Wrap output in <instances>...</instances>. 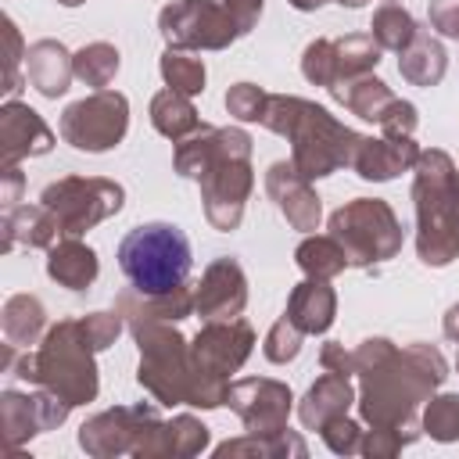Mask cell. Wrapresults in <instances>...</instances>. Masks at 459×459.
I'll list each match as a JSON object with an SVG mask.
<instances>
[{"instance_id":"cell-17","label":"cell","mask_w":459,"mask_h":459,"mask_svg":"<svg viewBox=\"0 0 459 459\" xmlns=\"http://www.w3.org/2000/svg\"><path fill=\"white\" fill-rule=\"evenodd\" d=\"M247 305V280H244V269L233 262V258H215L197 290H194V308L208 319H237Z\"/></svg>"},{"instance_id":"cell-20","label":"cell","mask_w":459,"mask_h":459,"mask_svg":"<svg viewBox=\"0 0 459 459\" xmlns=\"http://www.w3.org/2000/svg\"><path fill=\"white\" fill-rule=\"evenodd\" d=\"M420 161V147L412 136H362L359 140V151H355V161L351 169L362 176V179H373V183H387L394 179L398 172H409L416 169Z\"/></svg>"},{"instance_id":"cell-14","label":"cell","mask_w":459,"mask_h":459,"mask_svg":"<svg viewBox=\"0 0 459 459\" xmlns=\"http://www.w3.org/2000/svg\"><path fill=\"white\" fill-rule=\"evenodd\" d=\"M380 61V43L373 36H341V39H312L301 54V75L316 86H341L348 79L366 75Z\"/></svg>"},{"instance_id":"cell-28","label":"cell","mask_w":459,"mask_h":459,"mask_svg":"<svg viewBox=\"0 0 459 459\" xmlns=\"http://www.w3.org/2000/svg\"><path fill=\"white\" fill-rule=\"evenodd\" d=\"M151 122H154V129H158L161 136H169L172 143L186 140L190 133H197V129L204 126V122L197 118L190 97L179 93V90H172V86H165L161 93H154V100H151Z\"/></svg>"},{"instance_id":"cell-35","label":"cell","mask_w":459,"mask_h":459,"mask_svg":"<svg viewBox=\"0 0 459 459\" xmlns=\"http://www.w3.org/2000/svg\"><path fill=\"white\" fill-rule=\"evenodd\" d=\"M215 455H305V441L298 434H247L215 448Z\"/></svg>"},{"instance_id":"cell-25","label":"cell","mask_w":459,"mask_h":459,"mask_svg":"<svg viewBox=\"0 0 459 459\" xmlns=\"http://www.w3.org/2000/svg\"><path fill=\"white\" fill-rule=\"evenodd\" d=\"M333 312H337V298L333 290L326 287V280H305L290 290V301H287V319L301 330V333H326L330 323H333Z\"/></svg>"},{"instance_id":"cell-5","label":"cell","mask_w":459,"mask_h":459,"mask_svg":"<svg viewBox=\"0 0 459 459\" xmlns=\"http://www.w3.org/2000/svg\"><path fill=\"white\" fill-rule=\"evenodd\" d=\"M416 251L427 265L459 255V172L445 151H420L416 161Z\"/></svg>"},{"instance_id":"cell-2","label":"cell","mask_w":459,"mask_h":459,"mask_svg":"<svg viewBox=\"0 0 459 459\" xmlns=\"http://www.w3.org/2000/svg\"><path fill=\"white\" fill-rule=\"evenodd\" d=\"M122 333V312H93L82 319H61L47 330L43 344L29 355H22L14 377L39 384L43 391L57 394L68 405H86L97 398V362L93 355L115 344Z\"/></svg>"},{"instance_id":"cell-29","label":"cell","mask_w":459,"mask_h":459,"mask_svg":"<svg viewBox=\"0 0 459 459\" xmlns=\"http://www.w3.org/2000/svg\"><path fill=\"white\" fill-rule=\"evenodd\" d=\"M398 72L402 79H409L412 86H437L445 75V50L430 32H416V39L402 50L398 57Z\"/></svg>"},{"instance_id":"cell-21","label":"cell","mask_w":459,"mask_h":459,"mask_svg":"<svg viewBox=\"0 0 459 459\" xmlns=\"http://www.w3.org/2000/svg\"><path fill=\"white\" fill-rule=\"evenodd\" d=\"M75 75V65L68 50L57 39H36L25 50V79L43 93V97H61Z\"/></svg>"},{"instance_id":"cell-22","label":"cell","mask_w":459,"mask_h":459,"mask_svg":"<svg viewBox=\"0 0 459 459\" xmlns=\"http://www.w3.org/2000/svg\"><path fill=\"white\" fill-rule=\"evenodd\" d=\"M351 402H355V394H351L348 377L326 369V373L308 387V394H305L298 416H301V423H305L308 430H323L330 420L348 416V405H351Z\"/></svg>"},{"instance_id":"cell-16","label":"cell","mask_w":459,"mask_h":459,"mask_svg":"<svg viewBox=\"0 0 459 459\" xmlns=\"http://www.w3.org/2000/svg\"><path fill=\"white\" fill-rule=\"evenodd\" d=\"M68 402H61L57 394L43 391V394H18V391H4L0 398V420H4V437L11 448H18L25 437L54 430L65 423L68 416Z\"/></svg>"},{"instance_id":"cell-15","label":"cell","mask_w":459,"mask_h":459,"mask_svg":"<svg viewBox=\"0 0 459 459\" xmlns=\"http://www.w3.org/2000/svg\"><path fill=\"white\" fill-rule=\"evenodd\" d=\"M226 402L244 420V430L247 434H280V430H287V416H290L294 394L280 380H265V377L258 380V377H251V380L230 384Z\"/></svg>"},{"instance_id":"cell-30","label":"cell","mask_w":459,"mask_h":459,"mask_svg":"<svg viewBox=\"0 0 459 459\" xmlns=\"http://www.w3.org/2000/svg\"><path fill=\"white\" fill-rule=\"evenodd\" d=\"M47 326V312L43 301L36 294H14L4 305V337L11 348H25L32 344Z\"/></svg>"},{"instance_id":"cell-10","label":"cell","mask_w":459,"mask_h":459,"mask_svg":"<svg viewBox=\"0 0 459 459\" xmlns=\"http://www.w3.org/2000/svg\"><path fill=\"white\" fill-rule=\"evenodd\" d=\"M122 186L111 179H86V176H65L57 183H50L39 194V204L50 208V215L57 219L61 237H82L86 230H93L97 222H104L108 215H115L122 208Z\"/></svg>"},{"instance_id":"cell-38","label":"cell","mask_w":459,"mask_h":459,"mask_svg":"<svg viewBox=\"0 0 459 459\" xmlns=\"http://www.w3.org/2000/svg\"><path fill=\"white\" fill-rule=\"evenodd\" d=\"M301 330L287 319V316H280L276 323H273V330H269V337H265V359L269 362H290L298 351H301Z\"/></svg>"},{"instance_id":"cell-12","label":"cell","mask_w":459,"mask_h":459,"mask_svg":"<svg viewBox=\"0 0 459 459\" xmlns=\"http://www.w3.org/2000/svg\"><path fill=\"white\" fill-rule=\"evenodd\" d=\"M129 129V100L118 90H97L75 104L65 108L61 115V136L75 151H111L122 143Z\"/></svg>"},{"instance_id":"cell-24","label":"cell","mask_w":459,"mask_h":459,"mask_svg":"<svg viewBox=\"0 0 459 459\" xmlns=\"http://www.w3.org/2000/svg\"><path fill=\"white\" fill-rule=\"evenodd\" d=\"M118 312L133 323H176L194 312V290L190 283L172 294H136L133 287L118 298Z\"/></svg>"},{"instance_id":"cell-41","label":"cell","mask_w":459,"mask_h":459,"mask_svg":"<svg viewBox=\"0 0 459 459\" xmlns=\"http://www.w3.org/2000/svg\"><path fill=\"white\" fill-rule=\"evenodd\" d=\"M4 43H7V75H4V90L14 93L18 90V61H22V36L14 29L11 18H4Z\"/></svg>"},{"instance_id":"cell-19","label":"cell","mask_w":459,"mask_h":459,"mask_svg":"<svg viewBox=\"0 0 459 459\" xmlns=\"http://www.w3.org/2000/svg\"><path fill=\"white\" fill-rule=\"evenodd\" d=\"M312 179H305L298 169H294V161H273L269 165V172H265V190H269V197L276 201V208L287 215V222L294 226V230H316L319 226V215H323V208H319V197H316V190L308 186Z\"/></svg>"},{"instance_id":"cell-49","label":"cell","mask_w":459,"mask_h":459,"mask_svg":"<svg viewBox=\"0 0 459 459\" xmlns=\"http://www.w3.org/2000/svg\"><path fill=\"white\" fill-rule=\"evenodd\" d=\"M57 4H65V7H79L82 0H57Z\"/></svg>"},{"instance_id":"cell-42","label":"cell","mask_w":459,"mask_h":459,"mask_svg":"<svg viewBox=\"0 0 459 459\" xmlns=\"http://www.w3.org/2000/svg\"><path fill=\"white\" fill-rule=\"evenodd\" d=\"M430 25L441 36L459 39V0H434L430 4Z\"/></svg>"},{"instance_id":"cell-39","label":"cell","mask_w":459,"mask_h":459,"mask_svg":"<svg viewBox=\"0 0 459 459\" xmlns=\"http://www.w3.org/2000/svg\"><path fill=\"white\" fill-rule=\"evenodd\" d=\"M265 100H269V93H262L255 82H237V86H230V93H226V108H230V115L240 118V122H258L262 111H265Z\"/></svg>"},{"instance_id":"cell-34","label":"cell","mask_w":459,"mask_h":459,"mask_svg":"<svg viewBox=\"0 0 459 459\" xmlns=\"http://www.w3.org/2000/svg\"><path fill=\"white\" fill-rule=\"evenodd\" d=\"M204 445H208V427L194 416H176L161 427L154 455H197Z\"/></svg>"},{"instance_id":"cell-1","label":"cell","mask_w":459,"mask_h":459,"mask_svg":"<svg viewBox=\"0 0 459 459\" xmlns=\"http://www.w3.org/2000/svg\"><path fill=\"white\" fill-rule=\"evenodd\" d=\"M355 373L362 380L359 409L373 430H398L402 437H416V409L420 402L441 387L445 359L430 344H412L398 351L384 337H369L355 348Z\"/></svg>"},{"instance_id":"cell-36","label":"cell","mask_w":459,"mask_h":459,"mask_svg":"<svg viewBox=\"0 0 459 459\" xmlns=\"http://www.w3.org/2000/svg\"><path fill=\"white\" fill-rule=\"evenodd\" d=\"M161 79H165V86H172L186 97H197L204 90V65L197 57H190L186 50L169 47L161 54Z\"/></svg>"},{"instance_id":"cell-44","label":"cell","mask_w":459,"mask_h":459,"mask_svg":"<svg viewBox=\"0 0 459 459\" xmlns=\"http://www.w3.org/2000/svg\"><path fill=\"white\" fill-rule=\"evenodd\" d=\"M222 7L233 14V22H237L240 36H244V32H251V29H255V22H258V14H262V0H222Z\"/></svg>"},{"instance_id":"cell-3","label":"cell","mask_w":459,"mask_h":459,"mask_svg":"<svg viewBox=\"0 0 459 459\" xmlns=\"http://www.w3.org/2000/svg\"><path fill=\"white\" fill-rule=\"evenodd\" d=\"M176 172L201 183L204 215L215 230L230 233L244 219V201L255 186L251 136L244 129L201 126L176 143Z\"/></svg>"},{"instance_id":"cell-40","label":"cell","mask_w":459,"mask_h":459,"mask_svg":"<svg viewBox=\"0 0 459 459\" xmlns=\"http://www.w3.org/2000/svg\"><path fill=\"white\" fill-rule=\"evenodd\" d=\"M319 434H323V441L330 445V452H337V455H351V452L362 448V430H359V423H351L348 416L330 420Z\"/></svg>"},{"instance_id":"cell-18","label":"cell","mask_w":459,"mask_h":459,"mask_svg":"<svg viewBox=\"0 0 459 459\" xmlns=\"http://www.w3.org/2000/svg\"><path fill=\"white\" fill-rule=\"evenodd\" d=\"M50 147H54V133L29 104L7 100L0 108V161L4 165H18L22 158L47 154Z\"/></svg>"},{"instance_id":"cell-7","label":"cell","mask_w":459,"mask_h":459,"mask_svg":"<svg viewBox=\"0 0 459 459\" xmlns=\"http://www.w3.org/2000/svg\"><path fill=\"white\" fill-rule=\"evenodd\" d=\"M140 344L136 380L161 405H201V377L186 337L169 323H133Z\"/></svg>"},{"instance_id":"cell-45","label":"cell","mask_w":459,"mask_h":459,"mask_svg":"<svg viewBox=\"0 0 459 459\" xmlns=\"http://www.w3.org/2000/svg\"><path fill=\"white\" fill-rule=\"evenodd\" d=\"M0 179H4V204L14 208V201L22 197V172H18V165H4Z\"/></svg>"},{"instance_id":"cell-46","label":"cell","mask_w":459,"mask_h":459,"mask_svg":"<svg viewBox=\"0 0 459 459\" xmlns=\"http://www.w3.org/2000/svg\"><path fill=\"white\" fill-rule=\"evenodd\" d=\"M445 337L455 341V348H459V305H452L445 316ZM455 366H459V355H455Z\"/></svg>"},{"instance_id":"cell-11","label":"cell","mask_w":459,"mask_h":459,"mask_svg":"<svg viewBox=\"0 0 459 459\" xmlns=\"http://www.w3.org/2000/svg\"><path fill=\"white\" fill-rule=\"evenodd\" d=\"M161 427L165 420L158 416L154 405H118L86 420L79 430V445L90 455H122V452L154 455Z\"/></svg>"},{"instance_id":"cell-31","label":"cell","mask_w":459,"mask_h":459,"mask_svg":"<svg viewBox=\"0 0 459 459\" xmlns=\"http://www.w3.org/2000/svg\"><path fill=\"white\" fill-rule=\"evenodd\" d=\"M294 258H298L301 273L312 276V280H333V276L348 265L344 247H341L330 233H326V237H308V240H301V247L294 251Z\"/></svg>"},{"instance_id":"cell-47","label":"cell","mask_w":459,"mask_h":459,"mask_svg":"<svg viewBox=\"0 0 459 459\" xmlns=\"http://www.w3.org/2000/svg\"><path fill=\"white\" fill-rule=\"evenodd\" d=\"M290 7H298V11H316V7H323L326 0H287Z\"/></svg>"},{"instance_id":"cell-4","label":"cell","mask_w":459,"mask_h":459,"mask_svg":"<svg viewBox=\"0 0 459 459\" xmlns=\"http://www.w3.org/2000/svg\"><path fill=\"white\" fill-rule=\"evenodd\" d=\"M258 122L290 140V161L305 179H319L337 172L341 165H351L362 140L359 133L341 126L326 108L283 93H269Z\"/></svg>"},{"instance_id":"cell-26","label":"cell","mask_w":459,"mask_h":459,"mask_svg":"<svg viewBox=\"0 0 459 459\" xmlns=\"http://www.w3.org/2000/svg\"><path fill=\"white\" fill-rule=\"evenodd\" d=\"M351 115H359V118H366V122H377V126H384L387 118H391V111L398 108V97L377 79V75H359V79H348V82H341V86H333L330 90Z\"/></svg>"},{"instance_id":"cell-33","label":"cell","mask_w":459,"mask_h":459,"mask_svg":"<svg viewBox=\"0 0 459 459\" xmlns=\"http://www.w3.org/2000/svg\"><path fill=\"white\" fill-rule=\"evenodd\" d=\"M72 65H75V79H82V82L93 86V90H108V82H111L115 72H118V50H115L111 43L97 39V43H86V47L72 57Z\"/></svg>"},{"instance_id":"cell-48","label":"cell","mask_w":459,"mask_h":459,"mask_svg":"<svg viewBox=\"0 0 459 459\" xmlns=\"http://www.w3.org/2000/svg\"><path fill=\"white\" fill-rule=\"evenodd\" d=\"M337 4H344V7H362L366 0H337Z\"/></svg>"},{"instance_id":"cell-8","label":"cell","mask_w":459,"mask_h":459,"mask_svg":"<svg viewBox=\"0 0 459 459\" xmlns=\"http://www.w3.org/2000/svg\"><path fill=\"white\" fill-rule=\"evenodd\" d=\"M330 237L344 247L348 265H377L402 251V222L387 201L355 197L330 215Z\"/></svg>"},{"instance_id":"cell-27","label":"cell","mask_w":459,"mask_h":459,"mask_svg":"<svg viewBox=\"0 0 459 459\" xmlns=\"http://www.w3.org/2000/svg\"><path fill=\"white\" fill-rule=\"evenodd\" d=\"M97 269H100L97 265V251L86 247L79 237H61L50 247L47 273H50V280H57L68 290H86L97 280Z\"/></svg>"},{"instance_id":"cell-6","label":"cell","mask_w":459,"mask_h":459,"mask_svg":"<svg viewBox=\"0 0 459 459\" xmlns=\"http://www.w3.org/2000/svg\"><path fill=\"white\" fill-rule=\"evenodd\" d=\"M118 269L136 294H172L190 276V240L172 222L133 226L118 240Z\"/></svg>"},{"instance_id":"cell-37","label":"cell","mask_w":459,"mask_h":459,"mask_svg":"<svg viewBox=\"0 0 459 459\" xmlns=\"http://www.w3.org/2000/svg\"><path fill=\"white\" fill-rule=\"evenodd\" d=\"M423 430L434 441H459V394L430 398V405L423 412Z\"/></svg>"},{"instance_id":"cell-23","label":"cell","mask_w":459,"mask_h":459,"mask_svg":"<svg viewBox=\"0 0 459 459\" xmlns=\"http://www.w3.org/2000/svg\"><path fill=\"white\" fill-rule=\"evenodd\" d=\"M61 240L57 219L50 215L47 204H14L4 215V251H14L18 244L29 247H54Z\"/></svg>"},{"instance_id":"cell-13","label":"cell","mask_w":459,"mask_h":459,"mask_svg":"<svg viewBox=\"0 0 459 459\" xmlns=\"http://www.w3.org/2000/svg\"><path fill=\"white\" fill-rule=\"evenodd\" d=\"M158 29L176 50H222L240 36L233 14L212 0H176L161 7Z\"/></svg>"},{"instance_id":"cell-32","label":"cell","mask_w":459,"mask_h":459,"mask_svg":"<svg viewBox=\"0 0 459 459\" xmlns=\"http://www.w3.org/2000/svg\"><path fill=\"white\" fill-rule=\"evenodd\" d=\"M373 32V39L380 43V50H394V54H402L412 39H416V22H412V14L402 7V4H384V7H377V14H373V25H369Z\"/></svg>"},{"instance_id":"cell-9","label":"cell","mask_w":459,"mask_h":459,"mask_svg":"<svg viewBox=\"0 0 459 459\" xmlns=\"http://www.w3.org/2000/svg\"><path fill=\"white\" fill-rule=\"evenodd\" d=\"M255 330L237 316V319H208L201 333L190 344L197 377H201V409H215L226 402L230 391V373L244 366L251 355Z\"/></svg>"},{"instance_id":"cell-43","label":"cell","mask_w":459,"mask_h":459,"mask_svg":"<svg viewBox=\"0 0 459 459\" xmlns=\"http://www.w3.org/2000/svg\"><path fill=\"white\" fill-rule=\"evenodd\" d=\"M319 359H323V369H330V373H344V377L355 373V351H344V344H337V341L323 344Z\"/></svg>"}]
</instances>
